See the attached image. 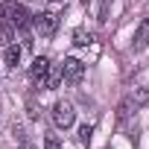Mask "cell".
<instances>
[{
    "instance_id": "1",
    "label": "cell",
    "mask_w": 149,
    "mask_h": 149,
    "mask_svg": "<svg viewBox=\"0 0 149 149\" xmlns=\"http://www.w3.org/2000/svg\"><path fill=\"white\" fill-rule=\"evenodd\" d=\"M32 26L38 29L41 38H53L56 29H58V9H44L32 18Z\"/></svg>"
},
{
    "instance_id": "2",
    "label": "cell",
    "mask_w": 149,
    "mask_h": 149,
    "mask_svg": "<svg viewBox=\"0 0 149 149\" xmlns=\"http://www.w3.org/2000/svg\"><path fill=\"white\" fill-rule=\"evenodd\" d=\"M85 79V64L79 61V58H73V56H67L64 61H61V82L64 85H79Z\"/></svg>"
},
{
    "instance_id": "3",
    "label": "cell",
    "mask_w": 149,
    "mask_h": 149,
    "mask_svg": "<svg viewBox=\"0 0 149 149\" xmlns=\"http://www.w3.org/2000/svg\"><path fill=\"white\" fill-rule=\"evenodd\" d=\"M6 24H9L12 29H21V32H24V29L32 24V15H29V9H26V6H21V3H9Z\"/></svg>"
},
{
    "instance_id": "4",
    "label": "cell",
    "mask_w": 149,
    "mask_h": 149,
    "mask_svg": "<svg viewBox=\"0 0 149 149\" xmlns=\"http://www.w3.org/2000/svg\"><path fill=\"white\" fill-rule=\"evenodd\" d=\"M73 120H76V111H73V105L64 102V100H58V102L53 105V123H56V129H70Z\"/></svg>"
},
{
    "instance_id": "5",
    "label": "cell",
    "mask_w": 149,
    "mask_h": 149,
    "mask_svg": "<svg viewBox=\"0 0 149 149\" xmlns=\"http://www.w3.org/2000/svg\"><path fill=\"white\" fill-rule=\"evenodd\" d=\"M47 70H50V58H47V56H38V58L29 64V79H32L35 85H44Z\"/></svg>"
},
{
    "instance_id": "6",
    "label": "cell",
    "mask_w": 149,
    "mask_h": 149,
    "mask_svg": "<svg viewBox=\"0 0 149 149\" xmlns=\"http://www.w3.org/2000/svg\"><path fill=\"white\" fill-rule=\"evenodd\" d=\"M58 85H61V64H50L47 76H44V88L47 91H56Z\"/></svg>"
},
{
    "instance_id": "7",
    "label": "cell",
    "mask_w": 149,
    "mask_h": 149,
    "mask_svg": "<svg viewBox=\"0 0 149 149\" xmlns=\"http://www.w3.org/2000/svg\"><path fill=\"white\" fill-rule=\"evenodd\" d=\"M146 44H149V15L143 18V24H140V26H137V32H134V47H137V50H143Z\"/></svg>"
},
{
    "instance_id": "8",
    "label": "cell",
    "mask_w": 149,
    "mask_h": 149,
    "mask_svg": "<svg viewBox=\"0 0 149 149\" xmlns=\"http://www.w3.org/2000/svg\"><path fill=\"white\" fill-rule=\"evenodd\" d=\"M21 53H24V50H21L18 44H9V47L3 50V61H6L9 67H18V64H21Z\"/></svg>"
},
{
    "instance_id": "9",
    "label": "cell",
    "mask_w": 149,
    "mask_h": 149,
    "mask_svg": "<svg viewBox=\"0 0 149 149\" xmlns=\"http://www.w3.org/2000/svg\"><path fill=\"white\" fill-rule=\"evenodd\" d=\"M94 41V35L85 29V26H79V29H73V44H76V47H88Z\"/></svg>"
},
{
    "instance_id": "10",
    "label": "cell",
    "mask_w": 149,
    "mask_h": 149,
    "mask_svg": "<svg viewBox=\"0 0 149 149\" xmlns=\"http://www.w3.org/2000/svg\"><path fill=\"white\" fill-rule=\"evenodd\" d=\"M129 100H132V105H134V108H140L143 102H149V88H140V91H137V94H132Z\"/></svg>"
},
{
    "instance_id": "11",
    "label": "cell",
    "mask_w": 149,
    "mask_h": 149,
    "mask_svg": "<svg viewBox=\"0 0 149 149\" xmlns=\"http://www.w3.org/2000/svg\"><path fill=\"white\" fill-rule=\"evenodd\" d=\"M9 44H12V26L9 24H0V47L6 50Z\"/></svg>"
},
{
    "instance_id": "12",
    "label": "cell",
    "mask_w": 149,
    "mask_h": 149,
    "mask_svg": "<svg viewBox=\"0 0 149 149\" xmlns=\"http://www.w3.org/2000/svg\"><path fill=\"white\" fill-rule=\"evenodd\" d=\"M44 149H61V140H58L56 134H47V137H44Z\"/></svg>"
},
{
    "instance_id": "13",
    "label": "cell",
    "mask_w": 149,
    "mask_h": 149,
    "mask_svg": "<svg viewBox=\"0 0 149 149\" xmlns=\"http://www.w3.org/2000/svg\"><path fill=\"white\" fill-rule=\"evenodd\" d=\"M91 134H94V126H88V123H85V126L79 129V140H82V143H88V140H91Z\"/></svg>"
}]
</instances>
